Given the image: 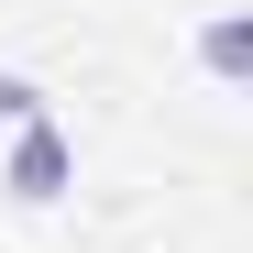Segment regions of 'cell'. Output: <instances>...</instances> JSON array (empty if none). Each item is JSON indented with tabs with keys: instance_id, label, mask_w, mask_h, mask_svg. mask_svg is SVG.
Listing matches in <instances>:
<instances>
[{
	"instance_id": "2",
	"label": "cell",
	"mask_w": 253,
	"mask_h": 253,
	"mask_svg": "<svg viewBox=\"0 0 253 253\" xmlns=\"http://www.w3.org/2000/svg\"><path fill=\"white\" fill-rule=\"evenodd\" d=\"M0 121H44V88L33 77H0Z\"/></svg>"
},
{
	"instance_id": "3",
	"label": "cell",
	"mask_w": 253,
	"mask_h": 253,
	"mask_svg": "<svg viewBox=\"0 0 253 253\" xmlns=\"http://www.w3.org/2000/svg\"><path fill=\"white\" fill-rule=\"evenodd\" d=\"M209 66H220V77H242V22H209V44H198Z\"/></svg>"
},
{
	"instance_id": "1",
	"label": "cell",
	"mask_w": 253,
	"mask_h": 253,
	"mask_svg": "<svg viewBox=\"0 0 253 253\" xmlns=\"http://www.w3.org/2000/svg\"><path fill=\"white\" fill-rule=\"evenodd\" d=\"M66 176H77V143L55 132V121H22V143H11V176H0V187H11L22 209H55V198H66Z\"/></svg>"
}]
</instances>
